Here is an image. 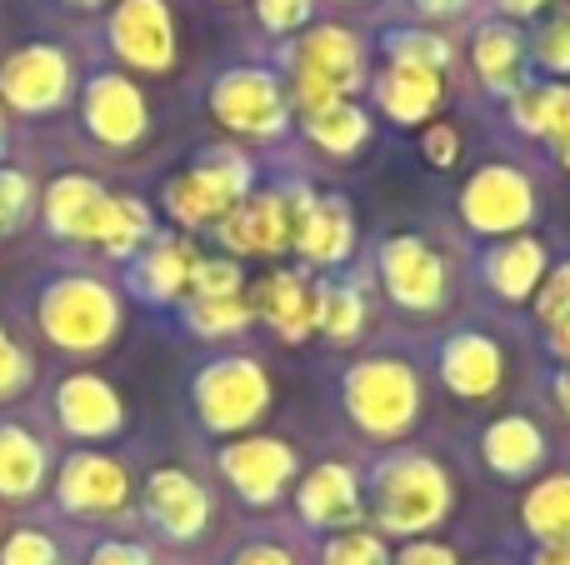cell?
<instances>
[{"label": "cell", "instance_id": "obj_3", "mask_svg": "<svg viewBox=\"0 0 570 565\" xmlns=\"http://www.w3.org/2000/svg\"><path fill=\"white\" fill-rule=\"evenodd\" d=\"M246 186H250L246 160L216 156V160H206V166L186 170L180 180H170L166 206H170V216L186 220V226H206V220H226L230 210L240 206Z\"/></svg>", "mask_w": 570, "mask_h": 565}, {"label": "cell", "instance_id": "obj_26", "mask_svg": "<svg viewBox=\"0 0 570 565\" xmlns=\"http://www.w3.org/2000/svg\"><path fill=\"white\" fill-rule=\"evenodd\" d=\"M475 66H481V76L491 86L511 90L521 80V36L505 26H485L481 40H475Z\"/></svg>", "mask_w": 570, "mask_h": 565}, {"label": "cell", "instance_id": "obj_17", "mask_svg": "<svg viewBox=\"0 0 570 565\" xmlns=\"http://www.w3.org/2000/svg\"><path fill=\"white\" fill-rule=\"evenodd\" d=\"M465 210H471V220L481 230H511L531 216V190L511 170H485L471 186V196H465Z\"/></svg>", "mask_w": 570, "mask_h": 565}, {"label": "cell", "instance_id": "obj_21", "mask_svg": "<svg viewBox=\"0 0 570 565\" xmlns=\"http://www.w3.org/2000/svg\"><path fill=\"white\" fill-rule=\"evenodd\" d=\"M295 240H301V250L311 260H335L351 250V220L331 200H305L295 210Z\"/></svg>", "mask_w": 570, "mask_h": 565}, {"label": "cell", "instance_id": "obj_34", "mask_svg": "<svg viewBox=\"0 0 570 565\" xmlns=\"http://www.w3.org/2000/svg\"><path fill=\"white\" fill-rule=\"evenodd\" d=\"M246 320V300L226 296V300H196L190 306V326L206 330V336H220V330H236Z\"/></svg>", "mask_w": 570, "mask_h": 565}, {"label": "cell", "instance_id": "obj_31", "mask_svg": "<svg viewBox=\"0 0 570 565\" xmlns=\"http://www.w3.org/2000/svg\"><path fill=\"white\" fill-rule=\"evenodd\" d=\"M495 280H501L505 296H525L531 290V280L541 276V246H531V240H515V246H505L501 256L491 260Z\"/></svg>", "mask_w": 570, "mask_h": 565}, {"label": "cell", "instance_id": "obj_37", "mask_svg": "<svg viewBox=\"0 0 570 565\" xmlns=\"http://www.w3.org/2000/svg\"><path fill=\"white\" fill-rule=\"evenodd\" d=\"M355 320H361V300L351 290H331L321 296V326L335 330V336H355Z\"/></svg>", "mask_w": 570, "mask_h": 565}, {"label": "cell", "instance_id": "obj_32", "mask_svg": "<svg viewBox=\"0 0 570 565\" xmlns=\"http://www.w3.org/2000/svg\"><path fill=\"white\" fill-rule=\"evenodd\" d=\"M30 216V180L20 170H0V236H16Z\"/></svg>", "mask_w": 570, "mask_h": 565}, {"label": "cell", "instance_id": "obj_2", "mask_svg": "<svg viewBox=\"0 0 570 565\" xmlns=\"http://www.w3.org/2000/svg\"><path fill=\"white\" fill-rule=\"evenodd\" d=\"M361 80V50L345 30H315V36L301 40V56H295V96H301L305 110H325L355 90Z\"/></svg>", "mask_w": 570, "mask_h": 565}, {"label": "cell", "instance_id": "obj_33", "mask_svg": "<svg viewBox=\"0 0 570 565\" xmlns=\"http://www.w3.org/2000/svg\"><path fill=\"white\" fill-rule=\"evenodd\" d=\"M190 286H196L200 300H226V296H236L240 290V270L230 266V260H196Z\"/></svg>", "mask_w": 570, "mask_h": 565}, {"label": "cell", "instance_id": "obj_51", "mask_svg": "<svg viewBox=\"0 0 570 565\" xmlns=\"http://www.w3.org/2000/svg\"><path fill=\"white\" fill-rule=\"evenodd\" d=\"M561 156H566V166H570V136H561Z\"/></svg>", "mask_w": 570, "mask_h": 565}, {"label": "cell", "instance_id": "obj_12", "mask_svg": "<svg viewBox=\"0 0 570 565\" xmlns=\"http://www.w3.org/2000/svg\"><path fill=\"white\" fill-rule=\"evenodd\" d=\"M56 416L70 436L80 440H100V436H116L120 430V396L106 386L100 376H70L60 380L56 390Z\"/></svg>", "mask_w": 570, "mask_h": 565}, {"label": "cell", "instance_id": "obj_49", "mask_svg": "<svg viewBox=\"0 0 570 565\" xmlns=\"http://www.w3.org/2000/svg\"><path fill=\"white\" fill-rule=\"evenodd\" d=\"M505 6H511V10H541L546 0H505Z\"/></svg>", "mask_w": 570, "mask_h": 565}, {"label": "cell", "instance_id": "obj_25", "mask_svg": "<svg viewBox=\"0 0 570 565\" xmlns=\"http://www.w3.org/2000/svg\"><path fill=\"white\" fill-rule=\"evenodd\" d=\"M190 270H196V256H190V246H180V240H166V246H156L146 260H140L136 280L146 296L156 300H170L180 286H190Z\"/></svg>", "mask_w": 570, "mask_h": 565}, {"label": "cell", "instance_id": "obj_30", "mask_svg": "<svg viewBox=\"0 0 570 565\" xmlns=\"http://www.w3.org/2000/svg\"><path fill=\"white\" fill-rule=\"evenodd\" d=\"M311 136L321 140L325 150H355L365 140V120H361V110H351V106H325V110H311Z\"/></svg>", "mask_w": 570, "mask_h": 565}, {"label": "cell", "instance_id": "obj_9", "mask_svg": "<svg viewBox=\"0 0 570 565\" xmlns=\"http://www.w3.org/2000/svg\"><path fill=\"white\" fill-rule=\"evenodd\" d=\"M441 506H445V486L435 476V466H425V460H405V466H395L385 476V496H381L385 526L421 531L441 516Z\"/></svg>", "mask_w": 570, "mask_h": 565}, {"label": "cell", "instance_id": "obj_16", "mask_svg": "<svg viewBox=\"0 0 570 565\" xmlns=\"http://www.w3.org/2000/svg\"><path fill=\"white\" fill-rule=\"evenodd\" d=\"M226 476L236 480L240 496L250 500H271L291 476V450L276 446V440H236V446L220 456Z\"/></svg>", "mask_w": 570, "mask_h": 565}, {"label": "cell", "instance_id": "obj_48", "mask_svg": "<svg viewBox=\"0 0 570 565\" xmlns=\"http://www.w3.org/2000/svg\"><path fill=\"white\" fill-rule=\"evenodd\" d=\"M425 10H455V6H465V0H421Z\"/></svg>", "mask_w": 570, "mask_h": 565}, {"label": "cell", "instance_id": "obj_36", "mask_svg": "<svg viewBox=\"0 0 570 565\" xmlns=\"http://www.w3.org/2000/svg\"><path fill=\"white\" fill-rule=\"evenodd\" d=\"M391 50H395V66H415V70H435L451 56L435 36H391Z\"/></svg>", "mask_w": 570, "mask_h": 565}, {"label": "cell", "instance_id": "obj_35", "mask_svg": "<svg viewBox=\"0 0 570 565\" xmlns=\"http://www.w3.org/2000/svg\"><path fill=\"white\" fill-rule=\"evenodd\" d=\"M0 565H60L56 561V541L40 536V531H16L0 551Z\"/></svg>", "mask_w": 570, "mask_h": 565}, {"label": "cell", "instance_id": "obj_5", "mask_svg": "<svg viewBox=\"0 0 570 565\" xmlns=\"http://www.w3.org/2000/svg\"><path fill=\"white\" fill-rule=\"evenodd\" d=\"M110 46L136 70H166L176 60V26L166 0H120L110 16Z\"/></svg>", "mask_w": 570, "mask_h": 565}, {"label": "cell", "instance_id": "obj_14", "mask_svg": "<svg viewBox=\"0 0 570 565\" xmlns=\"http://www.w3.org/2000/svg\"><path fill=\"white\" fill-rule=\"evenodd\" d=\"M220 236L236 250H281L295 236V206L285 196H261V200H240L226 220Z\"/></svg>", "mask_w": 570, "mask_h": 565}, {"label": "cell", "instance_id": "obj_41", "mask_svg": "<svg viewBox=\"0 0 570 565\" xmlns=\"http://www.w3.org/2000/svg\"><path fill=\"white\" fill-rule=\"evenodd\" d=\"M256 10L271 30H295L311 16V0H256Z\"/></svg>", "mask_w": 570, "mask_h": 565}, {"label": "cell", "instance_id": "obj_27", "mask_svg": "<svg viewBox=\"0 0 570 565\" xmlns=\"http://www.w3.org/2000/svg\"><path fill=\"white\" fill-rule=\"evenodd\" d=\"M485 456H491L495 470L521 476V470H531L535 456H541V436H535L525 420H501V426L491 430V440H485Z\"/></svg>", "mask_w": 570, "mask_h": 565}, {"label": "cell", "instance_id": "obj_7", "mask_svg": "<svg viewBox=\"0 0 570 565\" xmlns=\"http://www.w3.org/2000/svg\"><path fill=\"white\" fill-rule=\"evenodd\" d=\"M210 106H216V116L230 130H256V136H271L285 120L276 80L261 76V70H230V76H220L216 90H210Z\"/></svg>", "mask_w": 570, "mask_h": 565}, {"label": "cell", "instance_id": "obj_10", "mask_svg": "<svg viewBox=\"0 0 570 565\" xmlns=\"http://www.w3.org/2000/svg\"><path fill=\"white\" fill-rule=\"evenodd\" d=\"M86 126L106 146H130L146 130V100L126 76H96L86 86Z\"/></svg>", "mask_w": 570, "mask_h": 565}, {"label": "cell", "instance_id": "obj_8", "mask_svg": "<svg viewBox=\"0 0 570 565\" xmlns=\"http://www.w3.org/2000/svg\"><path fill=\"white\" fill-rule=\"evenodd\" d=\"M351 406L371 430H401L415 416V380L401 366H365L351 376Z\"/></svg>", "mask_w": 570, "mask_h": 565}, {"label": "cell", "instance_id": "obj_42", "mask_svg": "<svg viewBox=\"0 0 570 565\" xmlns=\"http://www.w3.org/2000/svg\"><path fill=\"white\" fill-rule=\"evenodd\" d=\"M541 316L551 320V326H566V320H570V266L541 290Z\"/></svg>", "mask_w": 570, "mask_h": 565}, {"label": "cell", "instance_id": "obj_19", "mask_svg": "<svg viewBox=\"0 0 570 565\" xmlns=\"http://www.w3.org/2000/svg\"><path fill=\"white\" fill-rule=\"evenodd\" d=\"M256 310L281 336L301 340L305 330H311V320H321V296L305 290V280H295V276H271V280H261V290H256Z\"/></svg>", "mask_w": 570, "mask_h": 565}, {"label": "cell", "instance_id": "obj_53", "mask_svg": "<svg viewBox=\"0 0 570 565\" xmlns=\"http://www.w3.org/2000/svg\"><path fill=\"white\" fill-rule=\"evenodd\" d=\"M70 6H100V0H70Z\"/></svg>", "mask_w": 570, "mask_h": 565}, {"label": "cell", "instance_id": "obj_54", "mask_svg": "<svg viewBox=\"0 0 570 565\" xmlns=\"http://www.w3.org/2000/svg\"><path fill=\"white\" fill-rule=\"evenodd\" d=\"M0 150H6V126H0Z\"/></svg>", "mask_w": 570, "mask_h": 565}, {"label": "cell", "instance_id": "obj_47", "mask_svg": "<svg viewBox=\"0 0 570 565\" xmlns=\"http://www.w3.org/2000/svg\"><path fill=\"white\" fill-rule=\"evenodd\" d=\"M541 565H570V541H566V546H556V551H546Z\"/></svg>", "mask_w": 570, "mask_h": 565}, {"label": "cell", "instance_id": "obj_52", "mask_svg": "<svg viewBox=\"0 0 570 565\" xmlns=\"http://www.w3.org/2000/svg\"><path fill=\"white\" fill-rule=\"evenodd\" d=\"M561 396H566V406H570V376H561Z\"/></svg>", "mask_w": 570, "mask_h": 565}, {"label": "cell", "instance_id": "obj_6", "mask_svg": "<svg viewBox=\"0 0 570 565\" xmlns=\"http://www.w3.org/2000/svg\"><path fill=\"white\" fill-rule=\"evenodd\" d=\"M70 90V60L56 46H26L0 66V96L26 116L56 110Z\"/></svg>", "mask_w": 570, "mask_h": 565}, {"label": "cell", "instance_id": "obj_38", "mask_svg": "<svg viewBox=\"0 0 570 565\" xmlns=\"http://www.w3.org/2000/svg\"><path fill=\"white\" fill-rule=\"evenodd\" d=\"M535 56L546 60L551 70H570V10L551 20V26L541 30V40H535Z\"/></svg>", "mask_w": 570, "mask_h": 565}, {"label": "cell", "instance_id": "obj_13", "mask_svg": "<svg viewBox=\"0 0 570 565\" xmlns=\"http://www.w3.org/2000/svg\"><path fill=\"white\" fill-rule=\"evenodd\" d=\"M130 496L126 470L110 456H70L60 466V506L66 511H120Z\"/></svg>", "mask_w": 570, "mask_h": 565}, {"label": "cell", "instance_id": "obj_39", "mask_svg": "<svg viewBox=\"0 0 570 565\" xmlns=\"http://www.w3.org/2000/svg\"><path fill=\"white\" fill-rule=\"evenodd\" d=\"M26 380H30L26 356H20V346L6 336V330H0V400H6V396H16V390L26 386Z\"/></svg>", "mask_w": 570, "mask_h": 565}, {"label": "cell", "instance_id": "obj_46", "mask_svg": "<svg viewBox=\"0 0 570 565\" xmlns=\"http://www.w3.org/2000/svg\"><path fill=\"white\" fill-rule=\"evenodd\" d=\"M236 565H291V561H285L281 551H271V546H256V551H246Z\"/></svg>", "mask_w": 570, "mask_h": 565}, {"label": "cell", "instance_id": "obj_15", "mask_svg": "<svg viewBox=\"0 0 570 565\" xmlns=\"http://www.w3.org/2000/svg\"><path fill=\"white\" fill-rule=\"evenodd\" d=\"M146 511L156 516V526L176 541H190L206 526V490L180 470H156L146 480Z\"/></svg>", "mask_w": 570, "mask_h": 565}, {"label": "cell", "instance_id": "obj_40", "mask_svg": "<svg viewBox=\"0 0 570 565\" xmlns=\"http://www.w3.org/2000/svg\"><path fill=\"white\" fill-rule=\"evenodd\" d=\"M325 561L331 565H385V551L375 546L371 536H345V541H335Z\"/></svg>", "mask_w": 570, "mask_h": 565}, {"label": "cell", "instance_id": "obj_50", "mask_svg": "<svg viewBox=\"0 0 570 565\" xmlns=\"http://www.w3.org/2000/svg\"><path fill=\"white\" fill-rule=\"evenodd\" d=\"M556 340H561V350L570 356V320H566V326H556Z\"/></svg>", "mask_w": 570, "mask_h": 565}, {"label": "cell", "instance_id": "obj_23", "mask_svg": "<svg viewBox=\"0 0 570 565\" xmlns=\"http://www.w3.org/2000/svg\"><path fill=\"white\" fill-rule=\"evenodd\" d=\"M495 376H501V356H495V346H485V340L465 336L445 350V380H451L461 396H485V390L495 386Z\"/></svg>", "mask_w": 570, "mask_h": 565}, {"label": "cell", "instance_id": "obj_43", "mask_svg": "<svg viewBox=\"0 0 570 565\" xmlns=\"http://www.w3.org/2000/svg\"><path fill=\"white\" fill-rule=\"evenodd\" d=\"M90 565H150V556L140 546H100Z\"/></svg>", "mask_w": 570, "mask_h": 565}, {"label": "cell", "instance_id": "obj_20", "mask_svg": "<svg viewBox=\"0 0 570 565\" xmlns=\"http://www.w3.org/2000/svg\"><path fill=\"white\" fill-rule=\"evenodd\" d=\"M46 480V450L20 426H0V496L26 500Z\"/></svg>", "mask_w": 570, "mask_h": 565}, {"label": "cell", "instance_id": "obj_44", "mask_svg": "<svg viewBox=\"0 0 570 565\" xmlns=\"http://www.w3.org/2000/svg\"><path fill=\"white\" fill-rule=\"evenodd\" d=\"M425 156H431L435 166H451V160H455V130L435 126L431 136H425Z\"/></svg>", "mask_w": 570, "mask_h": 565}, {"label": "cell", "instance_id": "obj_4", "mask_svg": "<svg viewBox=\"0 0 570 565\" xmlns=\"http://www.w3.org/2000/svg\"><path fill=\"white\" fill-rule=\"evenodd\" d=\"M196 400L206 426L216 430H240L266 410V376L250 360H220L196 380Z\"/></svg>", "mask_w": 570, "mask_h": 565}, {"label": "cell", "instance_id": "obj_45", "mask_svg": "<svg viewBox=\"0 0 570 565\" xmlns=\"http://www.w3.org/2000/svg\"><path fill=\"white\" fill-rule=\"evenodd\" d=\"M401 565H455L451 556H445L441 546H421V551H405Z\"/></svg>", "mask_w": 570, "mask_h": 565}, {"label": "cell", "instance_id": "obj_22", "mask_svg": "<svg viewBox=\"0 0 570 565\" xmlns=\"http://www.w3.org/2000/svg\"><path fill=\"white\" fill-rule=\"evenodd\" d=\"M301 511L315 521V526H345V521H355V486L345 470L325 466L315 470L311 480H305L301 490Z\"/></svg>", "mask_w": 570, "mask_h": 565}, {"label": "cell", "instance_id": "obj_28", "mask_svg": "<svg viewBox=\"0 0 570 565\" xmlns=\"http://www.w3.org/2000/svg\"><path fill=\"white\" fill-rule=\"evenodd\" d=\"M146 236H150L146 206L130 196H110V216H106V230H100V246H106L110 256H130Z\"/></svg>", "mask_w": 570, "mask_h": 565}, {"label": "cell", "instance_id": "obj_29", "mask_svg": "<svg viewBox=\"0 0 570 565\" xmlns=\"http://www.w3.org/2000/svg\"><path fill=\"white\" fill-rule=\"evenodd\" d=\"M525 516L541 536H570V476H556L525 500Z\"/></svg>", "mask_w": 570, "mask_h": 565}, {"label": "cell", "instance_id": "obj_18", "mask_svg": "<svg viewBox=\"0 0 570 565\" xmlns=\"http://www.w3.org/2000/svg\"><path fill=\"white\" fill-rule=\"evenodd\" d=\"M385 280L405 306H435L441 300V260L415 240H395L385 250Z\"/></svg>", "mask_w": 570, "mask_h": 565}, {"label": "cell", "instance_id": "obj_1", "mask_svg": "<svg viewBox=\"0 0 570 565\" xmlns=\"http://www.w3.org/2000/svg\"><path fill=\"white\" fill-rule=\"evenodd\" d=\"M120 326V306L96 276H60L40 296V330L60 350H100Z\"/></svg>", "mask_w": 570, "mask_h": 565}, {"label": "cell", "instance_id": "obj_24", "mask_svg": "<svg viewBox=\"0 0 570 565\" xmlns=\"http://www.w3.org/2000/svg\"><path fill=\"white\" fill-rule=\"evenodd\" d=\"M381 100L395 120H421L425 110H435V100H441V80H435V70L395 66L391 80L381 86Z\"/></svg>", "mask_w": 570, "mask_h": 565}, {"label": "cell", "instance_id": "obj_11", "mask_svg": "<svg viewBox=\"0 0 570 565\" xmlns=\"http://www.w3.org/2000/svg\"><path fill=\"white\" fill-rule=\"evenodd\" d=\"M106 216H110V196L90 176H60L46 190V220L66 240H96L100 246Z\"/></svg>", "mask_w": 570, "mask_h": 565}]
</instances>
